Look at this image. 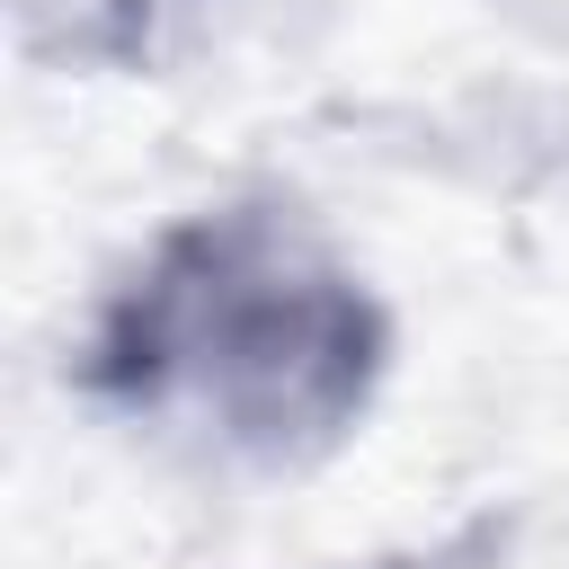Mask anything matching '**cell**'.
Here are the masks:
<instances>
[{
	"label": "cell",
	"instance_id": "obj_1",
	"mask_svg": "<svg viewBox=\"0 0 569 569\" xmlns=\"http://www.w3.org/2000/svg\"><path fill=\"white\" fill-rule=\"evenodd\" d=\"M400 320L293 187H222L151 222L71 329V391L213 480H302L382 409Z\"/></svg>",
	"mask_w": 569,
	"mask_h": 569
},
{
	"label": "cell",
	"instance_id": "obj_2",
	"mask_svg": "<svg viewBox=\"0 0 569 569\" xmlns=\"http://www.w3.org/2000/svg\"><path fill=\"white\" fill-rule=\"evenodd\" d=\"M302 569H498V525H462V533L365 551V560H302Z\"/></svg>",
	"mask_w": 569,
	"mask_h": 569
}]
</instances>
